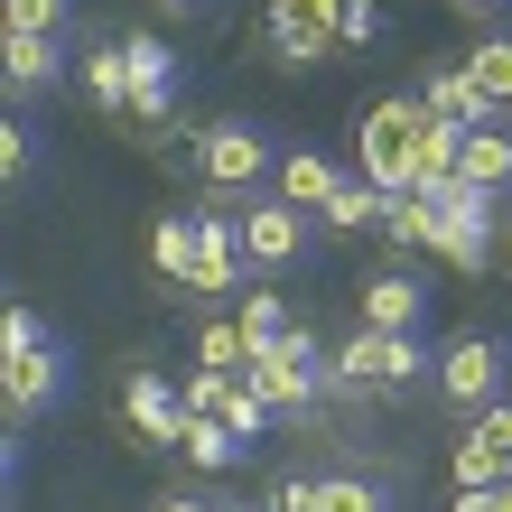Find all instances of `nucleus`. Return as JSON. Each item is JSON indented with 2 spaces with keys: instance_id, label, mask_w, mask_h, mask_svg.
I'll use <instances>...</instances> for the list:
<instances>
[{
  "instance_id": "9d476101",
  "label": "nucleus",
  "mask_w": 512,
  "mask_h": 512,
  "mask_svg": "<svg viewBox=\"0 0 512 512\" xmlns=\"http://www.w3.org/2000/svg\"><path fill=\"white\" fill-rule=\"evenodd\" d=\"M419 103L438 112V122H457V131H503V103L475 84L466 66H429V84H419Z\"/></svg>"
},
{
  "instance_id": "5701e85b",
  "label": "nucleus",
  "mask_w": 512,
  "mask_h": 512,
  "mask_svg": "<svg viewBox=\"0 0 512 512\" xmlns=\"http://www.w3.org/2000/svg\"><path fill=\"white\" fill-rule=\"evenodd\" d=\"M66 0H10V38H66Z\"/></svg>"
},
{
  "instance_id": "b1692460",
  "label": "nucleus",
  "mask_w": 512,
  "mask_h": 512,
  "mask_svg": "<svg viewBox=\"0 0 512 512\" xmlns=\"http://www.w3.org/2000/svg\"><path fill=\"white\" fill-rule=\"evenodd\" d=\"M38 345H56L38 308H10V317H0V364H10V354H38Z\"/></svg>"
},
{
  "instance_id": "bb28decb",
  "label": "nucleus",
  "mask_w": 512,
  "mask_h": 512,
  "mask_svg": "<svg viewBox=\"0 0 512 512\" xmlns=\"http://www.w3.org/2000/svg\"><path fill=\"white\" fill-rule=\"evenodd\" d=\"M317 485L326 475H280V485H270V512H317Z\"/></svg>"
},
{
  "instance_id": "6ab92c4d",
  "label": "nucleus",
  "mask_w": 512,
  "mask_h": 512,
  "mask_svg": "<svg viewBox=\"0 0 512 512\" xmlns=\"http://www.w3.org/2000/svg\"><path fill=\"white\" fill-rule=\"evenodd\" d=\"M196 364H205V373H252V345H243V326L205 308V326H196Z\"/></svg>"
},
{
  "instance_id": "f257e3e1",
  "label": "nucleus",
  "mask_w": 512,
  "mask_h": 512,
  "mask_svg": "<svg viewBox=\"0 0 512 512\" xmlns=\"http://www.w3.org/2000/svg\"><path fill=\"white\" fill-rule=\"evenodd\" d=\"M149 261H159L177 289H196L205 308L252 280V261H243V224H233V215H159V233H149Z\"/></svg>"
},
{
  "instance_id": "7ed1b4c3",
  "label": "nucleus",
  "mask_w": 512,
  "mask_h": 512,
  "mask_svg": "<svg viewBox=\"0 0 512 512\" xmlns=\"http://www.w3.org/2000/svg\"><path fill=\"white\" fill-rule=\"evenodd\" d=\"M187 168L215 196H252L261 177H280V149H270V131H252V122H205L196 149H187Z\"/></svg>"
},
{
  "instance_id": "ddd939ff",
  "label": "nucleus",
  "mask_w": 512,
  "mask_h": 512,
  "mask_svg": "<svg viewBox=\"0 0 512 512\" xmlns=\"http://www.w3.org/2000/svg\"><path fill=\"white\" fill-rule=\"evenodd\" d=\"M0 75H10V94H56L66 84V38H0Z\"/></svg>"
},
{
  "instance_id": "a211bd4d",
  "label": "nucleus",
  "mask_w": 512,
  "mask_h": 512,
  "mask_svg": "<svg viewBox=\"0 0 512 512\" xmlns=\"http://www.w3.org/2000/svg\"><path fill=\"white\" fill-rule=\"evenodd\" d=\"M457 177H466V187H485V196H503V187H512V131H475Z\"/></svg>"
},
{
  "instance_id": "412c9836",
  "label": "nucleus",
  "mask_w": 512,
  "mask_h": 512,
  "mask_svg": "<svg viewBox=\"0 0 512 512\" xmlns=\"http://www.w3.org/2000/svg\"><path fill=\"white\" fill-rule=\"evenodd\" d=\"M317 512H382V485H373V475H326Z\"/></svg>"
},
{
  "instance_id": "aec40b11",
  "label": "nucleus",
  "mask_w": 512,
  "mask_h": 512,
  "mask_svg": "<svg viewBox=\"0 0 512 512\" xmlns=\"http://www.w3.org/2000/svg\"><path fill=\"white\" fill-rule=\"evenodd\" d=\"M382 233H391V243H410V252H429L438 205H429V196H391V224H382Z\"/></svg>"
},
{
  "instance_id": "f8f14e48",
  "label": "nucleus",
  "mask_w": 512,
  "mask_h": 512,
  "mask_svg": "<svg viewBox=\"0 0 512 512\" xmlns=\"http://www.w3.org/2000/svg\"><path fill=\"white\" fill-rule=\"evenodd\" d=\"M419 317H429V289L410 270H382V280L354 289V326H419Z\"/></svg>"
},
{
  "instance_id": "0eeeda50",
  "label": "nucleus",
  "mask_w": 512,
  "mask_h": 512,
  "mask_svg": "<svg viewBox=\"0 0 512 512\" xmlns=\"http://www.w3.org/2000/svg\"><path fill=\"white\" fill-rule=\"evenodd\" d=\"M233 224H243V261H252V270H270V280L308 261V215H298L289 196H252Z\"/></svg>"
},
{
  "instance_id": "a878e982",
  "label": "nucleus",
  "mask_w": 512,
  "mask_h": 512,
  "mask_svg": "<svg viewBox=\"0 0 512 512\" xmlns=\"http://www.w3.org/2000/svg\"><path fill=\"white\" fill-rule=\"evenodd\" d=\"M28 168H38V131L10 122V131H0V177H28Z\"/></svg>"
},
{
  "instance_id": "1a4fd4ad",
  "label": "nucleus",
  "mask_w": 512,
  "mask_h": 512,
  "mask_svg": "<svg viewBox=\"0 0 512 512\" xmlns=\"http://www.w3.org/2000/svg\"><path fill=\"white\" fill-rule=\"evenodd\" d=\"M0 391H10V419H19V429H28V419H47V410L75 391V364H66V345L10 354V364H0Z\"/></svg>"
},
{
  "instance_id": "4468645a",
  "label": "nucleus",
  "mask_w": 512,
  "mask_h": 512,
  "mask_svg": "<svg viewBox=\"0 0 512 512\" xmlns=\"http://www.w3.org/2000/svg\"><path fill=\"white\" fill-rule=\"evenodd\" d=\"M336 187H345V168L326 159V149H289V159H280V196L298 205V215H326Z\"/></svg>"
},
{
  "instance_id": "6e6552de",
  "label": "nucleus",
  "mask_w": 512,
  "mask_h": 512,
  "mask_svg": "<svg viewBox=\"0 0 512 512\" xmlns=\"http://www.w3.org/2000/svg\"><path fill=\"white\" fill-rule=\"evenodd\" d=\"M122 419H131V447H177L187 438V382H159V373H131L122 382Z\"/></svg>"
},
{
  "instance_id": "423d86ee",
  "label": "nucleus",
  "mask_w": 512,
  "mask_h": 512,
  "mask_svg": "<svg viewBox=\"0 0 512 512\" xmlns=\"http://www.w3.org/2000/svg\"><path fill=\"white\" fill-rule=\"evenodd\" d=\"M447 475H457V494H503L512 485V401L466 419V438L447 447Z\"/></svg>"
},
{
  "instance_id": "c85d7f7f",
  "label": "nucleus",
  "mask_w": 512,
  "mask_h": 512,
  "mask_svg": "<svg viewBox=\"0 0 512 512\" xmlns=\"http://www.w3.org/2000/svg\"><path fill=\"white\" fill-rule=\"evenodd\" d=\"M447 512H512V503H503V494H457Z\"/></svg>"
},
{
  "instance_id": "20e7f679",
  "label": "nucleus",
  "mask_w": 512,
  "mask_h": 512,
  "mask_svg": "<svg viewBox=\"0 0 512 512\" xmlns=\"http://www.w3.org/2000/svg\"><path fill=\"white\" fill-rule=\"evenodd\" d=\"M503 382H512V345L485 336V326L438 354V401H447V410H466V419H475V410H494V401H503Z\"/></svg>"
},
{
  "instance_id": "72a5a7b5",
  "label": "nucleus",
  "mask_w": 512,
  "mask_h": 512,
  "mask_svg": "<svg viewBox=\"0 0 512 512\" xmlns=\"http://www.w3.org/2000/svg\"><path fill=\"white\" fill-rule=\"evenodd\" d=\"M503 503H512V485H503Z\"/></svg>"
},
{
  "instance_id": "dca6fc26",
  "label": "nucleus",
  "mask_w": 512,
  "mask_h": 512,
  "mask_svg": "<svg viewBox=\"0 0 512 512\" xmlns=\"http://www.w3.org/2000/svg\"><path fill=\"white\" fill-rule=\"evenodd\" d=\"M177 457H187V466H205V475H224L233 457H243V438H233L215 410H187V438H177Z\"/></svg>"
},
{
  "instance_id": "2eb2a0df",
  "label": "nucleus",
  "mask_w": 512,
  "mask_h": 512,
  "mask_svg": "<svg viewBox=\"0 0 512 512\" xmlns=\"http://www.w3.org/2000/svg\"><path fill=\"white\" fill-rule=\"evenodd\" d=\"M233 326H243L252 364H261V354H280V345H289V308H280V289H243V308H233Z\"/></svg>"
},
{
  "instance_id": "f3484780",
  "label": "nucleus",
  "mask_w": 512,
  "mask_h": 512,
  "mask_svg": "<svg viewBox=\"0 0 512 512\" xmlns=\"http://www.w3.org/2000/svg\"><path fill=\"white\" fill-rule=\"evenodd\" d=\"M326 224H336V233H382L391 224V196L373 187V177H345L336 205H326Z\"/></svg>"
},
{
  "instance_id": "393cba45",
  "label": "nucleus",
  "mask_w": 512,
  "mask_h": 512,
  "mask_svg": "<svg viewBox=\"0 0 512 512\" xmlns=\"http://www.w3.org/2000/svg\"><path fill=\"white\" fill-rule=\"evenodd\" d=\"M382 28H391V19H382V0H345V10H336V47H373Z\"/></svg>"
},
{
  "instance_id": "cd10ccee",
  "label": "nucleus",
  "mask_w": 512,
  "mask_h": 512,
  "mask_svg": "<svg viewBox=\"0 0 512 512\" xmlns=\"http://www.w3.org/2000/svg\"><path fill=\"white\" fill-rule=\"evenodd\" d=\"M149 512H215V503H205V494H159Z\"/></svg>"
},
{
  "instance_id": "4be33fe9",
  "label": "nucleus",
  "mask_w": 512,
  "mask_h": 512,
  "mask_svg": "<svg viewBox=\"0 0 512 512\" xmlns=\"http://www.w3.org/2000/svg\"><path fill=\"white\" fill-rule=\"evenodd\" d=\"M466 75H475V84H485V94H494V103H512V38H485V47H475V56H466Z\"/></svg>"
},
{
  "instance_id": "c756f323",
  "label": "nucleus",
  "mask_w": 512,
  "mask_h": 512,
  "mask_svg": "<svg viewBox=\"0 0 512 512\" xmlns=\"http://www.w3.org/2000/svg\"><path fill=\"white\" fill-rule=\"evenodd\" d=\"M457 10H512V0H457Z\"/></svg>"
},
{
  "instance_id": "9b49d317",
  "label": "nucleus",
  "mask_w": 512,
  "mask_h": 512,
  "mask_svg": "<svg viewBox=\"0 0 512 512\" xmlns=\"http://www.w3.org/2000/svg\"><path fill=\"white\" fill-rule=\"evenodd\" d=\"M75 94L94 103V112H131V103H140V84H131V47H122V38H94V47L75 56Z\"/></svg>"
},
{
  "instance_id": "f03ea898",
  "label": "nucleus",
  "mask_w": 512,
  "mask_h": 512,
  "mask_svg": "<svg viewBox=\"0 0 512 512\" xmlns=\"http://www.w3.org/2000/svg\"><path fill=\"white\" fill-rule=\"evenodd\" d=\"M419 131H429V103L419 94H391L364 112V131H354V159L382 196H419Z\"/></svg>"
},
{
  "instance_id": "39448f33",
  "label": "nucleus",
  "mask_w": 512,
  "mask_h": 512,
  "mask_svg": "<svg viewBox=\"0 0 512 512\" xmlns=\"http://www.w3.org/2000/svg\"><path fill=\"white\" fill-rule=\"evenodd\" d=\"M336 364L364 391H401V382L429 373V345H419V326H354V336L336 345Z\"/></svg>"
},
{
  "instance_id": "473e14b6",
  "label": "nucleus",
  "mask_w": 512,
  "mask_h": 512,
  "mask_svg": "<svg viewBox=\"0 0 512 512\" xmlns=\"http://www.w3.org/2000/svg\"><path fill=\"white\" fill-rule=\"evenodd\" d=\"M503 261H512V233H503Z\"/></svg>"
},
{
  "instance_id": "7c9ffc66",
  "label": "nucleus",
  "mask_w": 512,
  "mask_h": 512,
  "mask_svg": "<svg viewBox=\"0 0 512 512\" xmlns=\"http://www.w3.org/2000/svg\"><path fill=\"white\" fill-rule=\"evenodd\" d=\"M215 512H270V503H215Z\"/></svg>"
},
{
  "instance_id": "2f4dec72",
  "label": "nucleus",
  "mask_w": 512,
  "mask_h": 512,
  "mask_svg": "<svg viewBox=\"0 0 512 512\" xmlns=\"http://www.w3.org/2000/svg\"><path fill=\"white\" fill-rule=\"evenodd\" d=\"M168 10H215V0H168Z\"/></svg>"
}]
</instances>
